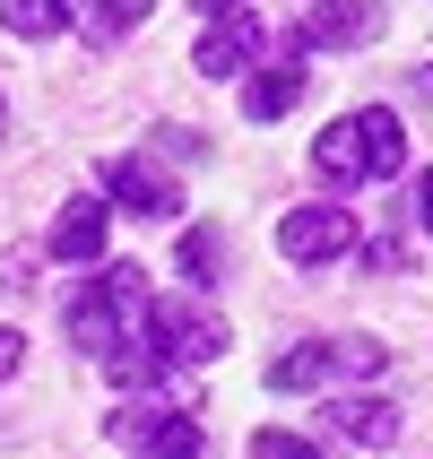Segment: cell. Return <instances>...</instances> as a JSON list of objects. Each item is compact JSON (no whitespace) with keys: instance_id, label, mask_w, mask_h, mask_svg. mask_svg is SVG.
Listing matches in <instances>:
<instances>
[{"instance_id":"6da1fadb","label":"cell","mask_w":433,"mask_h":459,"mask_svg":"<svg viewBox=\"0 0 433 459\" xmlns=\"http://www.w3.org/2000/svg\"><path fill=\"white\" fill-rule=\"evenodd\" d=\"M148 312H156L148 269H139V260H104L96 278L70 295V338L87 347V356H104L122 330H148Z\"/></svg>"},{"instance_id":"7a4b0ae2","label":"cell","mask_w":433,"mask_h":459,"mask_svg":"<svg viewBox=\"0 0 433 459\" xmlns=\"http://www.w3.org/2000/svg\"><path fill=\"white\" fill-rule=\"evenodd\" d=\"M278 252L295 269H321V260H347L356 252V208H330V200H304L278 217Z\"/></svg>"},{"instance_id":"3957f363","label":"cell","mask_w":433,"mask_h":459,"mask_svg":"<svg viewBox=\"0 0 433 459\" xmlns=\"http://www.w3.org/2000/svg\"><path fill=\"white\" fill-rule=\"evenodd\" d=\"M304 61H312V44H304V35H286L278 61H269V70L243 87V113H252V122H278V113H295V104H304V87H312Z\"/></svg>"},{"instance_id":"277c9868","label":"cell","mask_w":433,"mask_h":459,"mask_svg":"<svg viewBox=\"0 0 433 459\" xmlns=\"http://www.w3.org/2000/svg\"><path fill=\"white\" fill-rule=\"evenodd\" d=\"M148 330H156V347H165V364H217L226 356V321H208L200 304H156Z\"/></svg>"},{"instance_id":"5b68a950","label":"cell","mask_w":433,"mask_h":459,"mask_svg":"<svg viewBox=\"0 0 433 459\" xmlns=\"http://www.w3.org/2000/svg\"><path fill=\"white\" fill-rule=\"evenodd\" d=\"M104 191H113L130 217H174V208H182L174 174H165V165H148V156H113V165H104Z\"/></svg>"},{"instance_id":"8992f818","label":"cell","mask_w":433,"mask_h":459,"mask_svg":"<svg viewBox=\"0 0 433 459\" xmlns=\"http://www.w3.org/2000/svg\"><path fill=\"white\" fill-rule=\"evenodd\" d=\"M295 35H304L312 52H347V44H373V35H382V9H373V0H321Z\"/></svg>"},{"instance_id":"52a82bcc","label":"cell","mask_w":433,"mask_h":459,"mask_svg":"<svg viewBox=\"0 0 433 459\" xmlns=\"http://www.w3.org/2000/svg\"><path fill=\"white\" fill-rule=\"evenodd\" d=\"M252 61H260V26L243 18V9H226V18L200 35V52H191L200 78H234V70H252Z\"/></svg>"},{"instance_id":"ba28073f","label":"cell","mask_w":433,"mask_h":459,"mask_svg":"<svg viewBox=\"0 0 433 459\" xmlns=\"http://www.w3.org/2000/svg\"><path fill=\"white\" fill-rule=\"evenodd\" d=\"M104 226H113V208H104V200H70L61 217H52V260L87 269V260L104 252Z\"/></svg>"},{"instance_id":"9c48e42d","label":"cell","mask_w":433,"mask_h":459,"mask_svg":"<svg viewBox=\"0 0 433 459\" xmlns=\"http://www.w3.org/2000/svg\"><path fill=\"white\" fill-rule=\"evenodd\" d=\"M330 425L356 442V451H390V442L408 434V416L390 408V399H330Z\"/></svg>"},{"instance_id":"30bf717a","label":"cell","mask_w":433,"mask_h":459,"mask_svg":"<svg viewBox=\"0 0 433 459\" xmlns=\"http://www.w3.org/2000/svg\"><path fill=\"white\" fill-rule=\"evenodd\" d=\"M312 174H321V182H364V122H356V113L312 139Z\"/></svg>"},{"instance_id":"8fae6325","label":"cell","mask_w":433,"mask_h":459,"mask_svg":"<svg viewBox=\"0 0 433 459\" xmlns=\"http://www.w3.org/2000/svg\"><path fill=\"white\" fill-rule=\"evenodd\" d=\"M356 122H364V182H390L399 165H408V130H399V113L373 104V113H356Z\"/></svg>"},{"instance_id":"7c38bea8","label":"cell","mask_w":433,"mask_h":459,"mask_svg":"<svg viewBox=\"0 0 433 459\" xmlns=\"http://www.w3.org/2000/svg\"><path fill=\"white\" fill-rule=\"evenodd\" d=\"M0 26L18 44H52V35H70V0H0Z\"/></svg>"},{"instance_id":"4fadbf2b","label":"cell","mask_w":433,"mask_h":459,"mask_svg":"<svg viewBox=\"0 0 433 459\" xmlns=\"http://www.w3.org/2000/svg\"><path fill=\"white\" fill-rule=\"evenodd\" d=\"M226 269H234V252H226V234H217V226H191V234H182V278H191V286H226Z\"/></svg>"},{"instance_id":"5bb4252c","label":"cell","mask_w":433,"mask_h":459,"mask_svg":"<svg viewBox=\"0 0 433 459\" xmlns=\"http://www.w3.org/2000/svg\"><path fill=\"white\" fill-rule=\"evenodd\" d=\"M321 382H338V373H330V347H295V356L269 364V390H321Z\"/></svg>"},{"instance_id":"9a60e30c","label":"cell","mask_w":433,"mask_h":459,"mask_svg":"<svg viewBox=\"0 0 433 459\" xmlns=\"http://www.w3.org/2000/svg\"><path fill=\"white\" fill-rule=\"evenodd\" d=\"M148 459H208L200 451V416H191V408H165V425L148 434Z\"/></svg>"},{"instance_id":"2e32d148","label":"cell","mask_w":433,"mask_h":459,"mask_svg":"<svg viewBox=\"0 0 433 459\" xmlns=\"http://www.w3.org/2000/svg\"><path fill=\"white\" fill-rule=\"evenodd\" d=\"M252 459H321V451H312L304 434H278V425H269V434H252Z\"/></svg>"},{"instance_id":"e0dca14e","label":"cell","mask_w":433,"mask_h":459,"mask_svg":"<svg viewBox=\"0 0 433 459\" xmlns=\"http://www.w3.org/2000/svg\"><path fill=\"white\" fill-rule=\"evenodd\" d=\"M148 9H156V0H104V9H96V26H104V35H113V26H139V18H148Z\"/></svg>"},{"instance_id":"ac0fdd59","label":"cell","mask_w":433,"mask_h":459,"mask_svg":"<svg viewBox=\"0 0 433 459\" xmlns=\"http://www.w3.org/2000/svg\"><path fill=\"white\" fill-rule=\"evenodd\" d=\"M26 286H35V260H26V252L0 260V295H26Z\"/></svg>"},{"instance_id":"d6986e66","label":"cell","mask_w":433,"mask_h":459,"mask_svg":"<svg viewBox=\"0 0 433 459\" xmlns=\"http://www.w3.org/2000/svg\"><path fill=\"white\" fill-rule=\"evenodd\" d=\"M18 356H26V338H18V330H0V382L18 373Z\"/></svg>"},{"instance_id":"ffe728a7","label":"cell","mask_w":433,"mask_h":459,"mask_svg":"<svg viewBox=\"0 0 433 459\" xmlns=\"http://www.w3.org/2000/svg\"><path fill=\"white\" fill-rule=\"evenodd\" d=\"M416 226H425V234H433V174H425V182H416Z\"/></svg>"},{"instance_id":"44dd1931","label":"cell","mask_w":433,"mask_h":459,"mask_svg":"<svg viewBox=\"0 0 433 459\" xmlns=\"http://www.w3.org/2000/svg\"><path fill=\"white\" fill-rule=\"evenodd\" d=\"M191 9H208V18H226V9H243V0H191Z\"/></svg>"},{"instance_id":"7402d4cb","label":"cell","mask_w":433,"mask_h":459,"mask_svg":"<svg viewBox=\"0 0 433 459\" xmlns=\"http://www.w3.org/2000/svg\"><path fill=\"white\" fill-rule=\"evenodd\" d=\"M0 113H9V104H0Z\"/></svg>"}]
</instances>
